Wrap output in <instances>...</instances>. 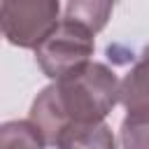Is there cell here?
Returning a JSON list of instances; mask_svg holds the SVG:
<instances>
[{"mask_svg": "<svg viewBox=\"0 0 149 149\" xmlns=\"http://www.w3.org/2000/svg\"><path fill=\"white\" fill-rule=\"evenodd\" d=\"M119 88L121 81L107 65L88 61L33 100L30 121L42 130L47 144H56L65 126L102 121L119 102Z\"/></svg>", "mask_w": 149, "mask_h": 149, "instance_id": "cell-1", "label": "cell"}, {"mask_svg": "<svg viewBox=\"0 0 149 149\" xmlns=\"http://www.w3.org/2000/svg\"><path fill=\"white\" fill-rule=\"evenodd\" d=\"M93 54V30L84 23L63 19L35 47V58L49 79H61L88 63Z\"/></svg>", "mask_w": 149, "mask_h": 149, "instance_id": "cell-2", "label": "cell"}, {"mask_svg": "<svg viewBox=\"0 0 149 149\" xmlns=\"http://www.w3.org/2000/svg\"><path fill=\"white\" fill-rule=\"evenodd\" d=\"M58 0H2L0 21L9 44L35 49L58 26Z\"/></svg>", "mask_w": 149, "mask_h": 149, "instance_id": "cell-3", "label": "cell"}, {"mask_svg": "<svg viewBox=\"0 0 149 149\" xmlns=\"http://www.w3.org/2000/svg\"><path fill=\"white\" fill-rule=\"evenodd\" d=\"M56 149H116L112 128L102 121L70 123L56 140Z\"/></svg>", "mask_w": 149, "mask_h": 149, "instance_id": "cell-4", "label": "cell"}, {"mask_svg": "<svg viewBox=\"0 0 149 149\" xmlns=\"http://www.w3.org/2000/svg\"><path fill=\"white\" fill-rule=\"evenodd\" d=\"M119 102L128 112H133V109H149V44L142 49V54L135 61V65L121 79Z\"/></svg>", "mask_w": 149, "mask_h": 149, "instance_id": "cell-5", "label": "cell"}, {"mask_svg": "<svg viewBox=\"0 0 149 149\" xmlns=\"http://www.w3.org/2000/svg\"><path fill=\"white\" fill-rule=\"evenodd\" d=\"M114 5H116V0H68L65 19L79 21L88 30L98 33L107 26Z\"/></svg>", "mask_w": 149, "mask_h": 149, "instance_id": "cell-6", "label": "cell"}, {"mask_svg": "<svg viewBox=\"0 0 149 149\" xmlns=\"http://www.w3.org/2000/svg\"><path fill=\"white\" fill-rule=\"evenodd\" d=\"M42 130L28 121H7L0 126V149H44Z\"/></svg>", "mask_w": 149, "mask_h": 149, "instance_id": "cell-7", "label": "cell"}, {"mask_svg": "<svg viewBox=\"0 0 149 149\" xmlns=\"http://www.w3.org/2000/svg\"><path fill=\"white\" fill-rule=\"evenodd\" d=\"M123 149H149V109H133L121 123Z\"/></svg>", "mask_w": 149, "mask_h": 149, "instance_id": "cell-8", "label": "cell"}]
</instances>
